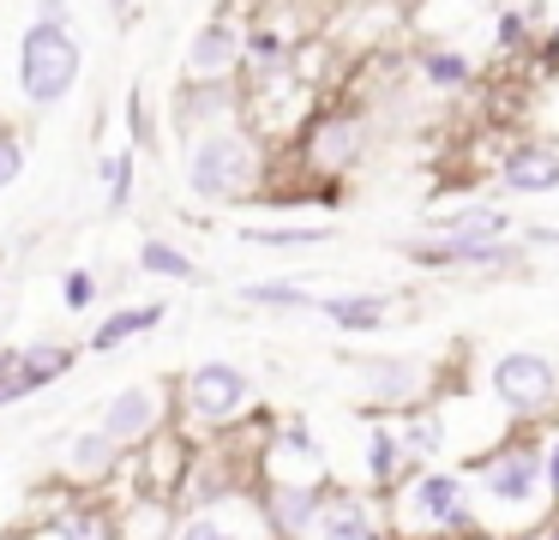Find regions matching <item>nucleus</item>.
<instances>
[{"label":"nucleus","mask_w":559,"mask_h":540,"mask_svg":"<svg viewBox=\"0 0 559 540\" xmlns=\"http://www.w3.org/2000/svg\"><path fill=\"white\" fill-rule=\"evenodd\" d=\"M79 67H85V55H79V43L67 36V19H49V12H43L25 31V43H19V91H25V103L55 108L79 84Z\"/></svg>","instance_id":"nucleus-1"},{"label":"nucleus","mask_w":559,"mask_h":540,"mask_svg":"<svg viewBox=\"0 0 559 540\" xmlns=\"http://www.w3.org/2000/svg\"><path fill=\"white\" fill-rule=\"evenodd\" d=\"M187 187L199 199H235V192H247L253 187V151H247V139H235V132L199 139L193 156H187Z\"/></svg>","instance_id":"nucleus-2"},{"label":"nucleus","mask_w":559,"mask_h":540,"mask_svg":"<svg viewBox=\"0 0 559 540\" xmlns=\"http://www.w3.org/2000/svg\"><path fill=\"white\" fill-rule=\"evenodd\" d=\"M247 372L229 367V360H205V367H193V379H187V403H193L199 420H229L235 408L247 403Z\"/></svg>","instance_id":"nucleus-3"},{"label":"nucleus","mask_w":559,"mask_h":540,"mask_svg":"<svg viewBox=\"0 0 559 540\" xmlns=\"http://www.w3.org/2000/svg\"><path fill=\"white\" fill-rule=\"evenodd\" d=\"M493 391H499V403H511V408H542L547 396H554V360L506 355L493 367Z\"/></svg>","instance_id":"nucleus-4"},{"label":"nucleus","mask_w":559,"mask_h":540,"mask_svg":"<svg viewBox=\"0 0 559 540\" xmlns=\"http://www.w3.org/2000/svg\"><path fill=\"white\" fill-rule=\"evenodd\" d=\"M157 415H163L157 391H151V384H127V391H115L109 408H103V432H109L115 444H139L157 427Z\"/></svg>","instance_id":"nucleus-5"},{"label":"nucleus","mask_w":559,"mask_h":540,"mask_svg":"<svg viewBox=\"0 0 559 540\" xmlns=\"http://www.w3.org/2000/svg\"><path fill=\"white\" fill-rule=\"evenodd\" d=\"M409 511H415V523H427V528H463V523H469V504H463V480H451V475H427L421 487H415Z\"/></svg>","instance_id":"nucleus-6"},{"label":"nucleus","mask_w":559,"mask_h":540,"mask_svg":"<svg viewBox=\"0 0 559 540\" xmlns=\"http://www.w3.org/2000/svg\"><path fill=\"white\" fill-rule=\"evenodd\" d=\"M535 480H542V456H530V451H511L487 468V492H493V499H511V504L530 499Z\"/></svg>","instance_id":"nucleus-7"},{"label":"nucleus","mask_w":559,"mask_h":540,"mask_svg":"<svg viewBox=\"0 0 559 540\" xmlns=\"http://www.w3.org/2000/svg\"><path fill=\"white\" fill-rule=\"evenodd\" d=\"M506 187L511 192H554L559 187V156L554 151H518V156H506Z\"/></svg>","instance_id":"nucleus-8"},{"label":"nucleus","mask_w":559,"mask_h":540,"mask_svg":"<svg viewBox=\"0 0 559 540\" xmlns=\"http://www.w3.org/2000/svg\"><path fill=\"white\" fill-rule=\"evenodd\" d=\"M235 55H241L235 24H205V31L193 36V48H187V67H193V72H229Z\"/></svg>","instance_id":"nucleus-9"},{"label":"nucleus","mask_w":559,"mask_h":540,"mask_svg":"<svg viewBox=\"0 0 559 540\" xmlns=\"http://www.w3.org/2000/svg\"><path fill=\"white\" fill-rule=\"evenodd\" d=\"M163 319H169L163 307H127V312H115L109 324H97V331H91V348H97V355H109V348H121V343H127V336L157 331Z\"/></svg>","instance_id":"nucleus-10"},{"label":"nucleus","mask_w":559,"mask_h":540,"mask_svg":"<svg viewBox=\"0 0 559 540\" xmlns=\"http://www.w3.org/2000/svg\"><path fill=\"white\" fill-rule=\"evenodd\" d=\"M367 391L385 403H409L421 391V367L415 360H367Z\"/></svg>","instance_id":"nucleus-11"},{"label":"nucleus","mask_w":559,"mask_h":540,"mask_svg":"<svg viewBox=\"0 0 559 540\" xmlns=\"http://www.w3.org/2000/svg\"><path fill=\"white\" fill-rule=\"evenodd\" d=\"M271 523H277L283 535H307V528H319V492L313 487H277V499H271Z\"/></svg>","instance_id":"nucleus-12"},{"label":"nucleus","mask_w":559,"mask_h":540,"mask_svg":"<svg viewBox=\"0 0 559 540\" xmlns=\"http://www.w3.org/2000/svg\"><path fill=\"white\" fill-rule=\"evenodd\" d=\"M319 312H325L337 331H379L385 324V300L379 295H343V300H319Z\"/></svg>","instance_id":"nucleus-13"},{"label":"nucleus","mask_w":559,"mask_h":540,"mask_svg":"<svg viewBox=\"0 0 559 540\" xmlns=\"http://www.w3.org/2000/svg\"><path fill=\"white\" fill-rule=\"evenodd\" d=\"M115 451H121V444H115L109 432H85V439L67 444V468H73L79 480H103L115 463Z\"/></svg>","instance_id":"nucleus-14"},{"label":"nucleus","mask_w":559,"mask_h":540,"mask_svg":"<svg viewBox=\"0 0 559 540\" xmlns=\"http://www.w3.org/2000/svg\"><path fill=\"white\" fill-rule=\"evenodd\" d=\"M67 367H73V348H61V343H37V348H25V355H19V379H25V391L55 384Z\"/></svg>","instance_id":"nucleus-15"},{"label":"nucleus","mask_w":559,"mask_h":540,"mask_svg":"<svg viewBox=\"0 0 559 540\" xmlns=\"http://www.w3.org/2000/svg\"><path fill=\"white\" fill-rule=\"evenodd\" d=\"M506 223H511L506 211L481 204V211H457V216H445V223H439V235H451V240H499V235H506Z\"/></svg>","instance_id":"nucleus-16"},{"label":"nucleus","mask_w":559,"mask_h":540,"mask_svg":"<svg viewBox=\"0 0 559 540\" xmlns=\"http://www.w3.org/2000/svg\"><path fill=\"white\" fill-rule=\"evenodd\" d=\"M355 144H361V132H355L349 120H331V127L319 132V144H313V163L319 168H343L355 156Z\"/></svg>","instance_id":"nucleus-17"},{"label":"nucleus","mask_w":559,"mask_h":540,"mask_svg":"<svg viewBox=\"0 0 559 540\" xmlns=\"http://www.w3.org/2000/svg\"><path fill=\"white\" fill-rule=\"evenodd\" d=\"M139 271L145 276H193V259H187V252H175L169 240H145V247H139Z\"/></svg>","instance_id":"nucleus-18"},{"label":"nucleus","mask_w":559,"mask_h":540,"mask_svg":"<svg viewBox=\"0 0 559 540\" xmlns=\"http://www.w3.org/2000/svg\"><path fill=\"white\" fill-rule=\"evenodd\" d=\"M367 504H355V499H337L331 504V516H319V535H331V540H343V535H367Z\"/></svg>","instance_id":"nucleus-19"},{"label":"nucleus","mask_w":559,"mask_h":540,"mask_svg":"<svg viewBox=\"0 0 559 540\" xmlns=\"http://www.w3.org/2000/svg\"><path fill=\"white\" fill-rule=\"evenodd\" d=\"M247 247H313L325 240V228H247Z\"/></svg>","instance_id":"nucleus-20"},{"label":"nucleus","mask_w":559,"mask_h":540,"mask_svg":"<svg viewBox=\"0 0 559 540\" xmlns=\"http://www.w3.org/2000/svg\"><path fill=\"white\" fill-rule=\"evenodd\" d=\"M247 300H259V307H319L307 288H289V283H253Z\"/></svg>","instance_id":"nucleus-21"},{"label":"nucleus","mask_w":559,"mask_h":540,"mask_svg":"<svg viewBox=\"0 0 559 540\" xmlns=\"http://www.w3.org/2000/svg\"><path fill=\"white\" fill-rule=\"evenodd\" d=\"M103 175H109V204L121 211V204H127V192H133V151H121L109 168H103Z\"/></svg>","instance_id":"nucleus-22"},{"label":"nucleus","mask_w":559,"mask_h":540,"mask_svg":"<svg viewBox=\"0 0 559 540\" xmlns=\"http://www.w3.org/2000/svg\"><path fill=\"white\" fill-rule=\"evenodd\" d=\"M61 300H67L73 312H85L91 300H97V276H91V271H67V283H61Z\"/></svg>","instance_id":"nucleus-23"},{"label":"nucleus","mask_w":559,"mask_h":540,"mask_svg":"<svg viewBox=\"0 0 559 540\" xmlns=\"http://www.w3.org/2000/svg\"><path fill=\"white\" fill-rule=\"evenodd\" d=\"M427 79L445 84V91H451V84L469 79V60H463V55H433V60H427Z\"/></svg>","instance_id":"nucleus-24"},{"label":"nucleus","mask_w":559,"mask_h":540,"mask_svg":"<svg viewBox=\"0 0 559 540\" xmlns=\"http://www.w3.org/2000/svg\"><path fill=\"white\" fill-rule=\"evenodd\" d=\"M19 175H25V151H19V139H7V132H0V192L13 187Z\"/></svg>","instance_id":"nucleus-25"},{"label":"nucleus","mask_w":559,"mask_h":540,"mask_svg":"<svg viewBox=\"0 0 559 540\" xmlns=\"http://www.w3.org/2000/svg\"><path fill=\"white\" fill-rule=\"evenodd\" d=\"M373 475L379 480L397 475V444H391V432H379V439H373Z\"/></svg>","instance_id":"nucleus-26"},{"label":"nucleus","mask_w":559,"mask_h":540,"mask_svg":"<svg viewBox=\"0 0 559 540\" xmlns=\"http://www.w3.org/2000/svg\"><path fill=\"white\" fill-rule=\"evenodd\" d=\"M547 480H554V487H559V444H554V451H547Z\"/></svg>","instance_id":"nucleus-27"},{"label":"nucleus","mask_w":559,"mask_h":540,"mask_svg":"<svg viewBox=\"0 0 559 540\" xmlns=\"http://www.w3.org/2000/svg\"><path fill=\"white\" fill-rule=\"evenodd\" d=\"M109 7H127V0H109Z\"/></svg>","instance_id":"nucleus-28"}]
</instances>
